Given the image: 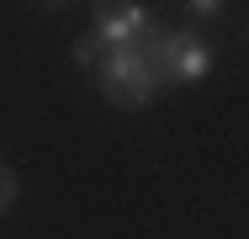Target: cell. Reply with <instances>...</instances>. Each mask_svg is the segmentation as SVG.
I'll list each match as a JSON object with an SVG mask.
<instances>
[{
  "label": "cell",
  "instance_id": "cell-1",
  "mask_svg": "<svg viewBox=\"0 0 249 239\" xmlns=\"http://www.w3.org/2000/svg\"><path fill=\"white\" fill-rule=\"evenodd\" d=\"M101 96L111 101V106H143L154 91H159V69H154L149 48H117V53H106L101 59Z\"/></svg>",
  "mask_w": 249,
  "mask_h": 239
},
{
  "label": "cell",
  "instance_id": "cell-2",
  "mask_svg": "<svg viewBox=\"0 0 249 239\" xmlns=\"http://www.w3.org/2000/svg\"><path fill=\"white\" fill-rule=\"evenodd\" d=\"M143 48H149L159 80H180V85H191V80H201V75L212 69V48L201 43L196 32H149Z\"/></svg>",
  "mask_w": 249,
  "mask_h": 239
},
{
  "label": "cell",
  "instance_id": "cell-3",
  "mask_svg": "<svg viewBox=\"0 0 249 239\" xmlns=\"http://www.w3.org/2000/svg\"><path fill=\"white\" fill-rule=\"evenodd\" d=\"M101 38V48L106 53H117V48H143V38H149V11L143 5H96V27H90Z\"/></svg>",
  "mask_w": 249,
  "mask_h": 239
},
{
  "label": "cell",
  "instance_id": "cell-4",
  "mask_svg": "<svg viewBox=\"0 0 249 239\" xmlns=\"http://www.w3.org/2000/svg\"><path fill=\"white\" fill-rule=\"evenodd\" d=\"M96 59H101V38H96V32H85V38L74 43V64H96Z\"/></svg>",
  "mask_w": 249,
  "mask_h": 239
},
{
  "label": "cell",
  "instance_id": "cell-5",
  "mask_svg": "<svg viewBox=\"0 0 249 239\" xmlns=\"http://www.w3.org/2000/svg\"><path fill=\"white\" fill-rule=\"evenodd\" d=\"M11 197H16V176L0 165V207H11Z\"/></svg>",
  "mask_w": 249,
  "mask_h": 239
},
{
  "label": "cell",
  "instance_id": "cell-6",
  "mask_svg": "<svg viewBox=\"0 0 249 239\" xmlns=\"http://www.w3.org/2000/svg\"><path fill=\"white\" fill-rule=\"evenodd\" d=\"M191 11H196V16H223V5H217V0H196Z\"/></svg>",
  "mask_w": 249,
  "mask_h": 239
}]
</instances>
